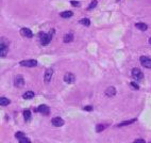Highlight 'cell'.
Here are the masks:
<instances>
[{
  "instance_id": "9",
  "label": "cell",
  "mask_w": 151,
  "mask_h": 143,
  "mask_svg": "<svg viewBox=\"0 0 151 143\" xmlns=\"http://www.w3.org/2000/svg\"><path fill=\"white\" fill-rule=\"evenodd\" d=\"M20 33L23 37L25 38H32L33 37V33L30 29H28V28H21V30H20Z\"/></svg>"
},
{
  "instance_id": "27",
  "label": "cell",
  "mask_w": 151,
  "mask_h": 143,
  "mask_svg": "<svg viewBox=\"0 0 151 143\" xmlns=\"http://www.w3.org/2000/svg\"><path fill=\"white\" fill-rule=\"evenodd\" d=\"M133 143H146V142H145V140H144V139H136Z\"/></svg>"
},
{
  "instance_id": "29",
  "label": "cell",
  "mask_w": 151,
  "mask_h": 143,
  "mask_svg": "<svg viewBox=\"0 0 151 143\" xmlns=\"http://www.w3.org/2000/svg\"><path fill=\"white\" fill-rule=\"evenodd\" d=\"M149 42H150V44H151V39H150V41H149Z\"/></svg>"
},
{
  "instance_id": "24",
  "label": "cell",
  "mask_w": 151,
  "mask_h": 143,
  "mask_svg": "<svg viewBox=\"0 0 151 143\" xmlns=\"http://www.w3.org/2000/svg\"><path fill=\"white\" fill-rule=\"evenodd\" d=\"M130 85L132 87V89H134V90H138V89H139L138 84H137V83H135V82H131V83H130Z\"/></svg>"
},
{
  "instance_id": "25",
  "label": "cell",
  "mask_w": 151,
  "mask_h": 143,
  "mask_svg": "<svg viewBox=\"0 0 151 143\" xmlns=\"http://www.w3.org/2000/svg\"><path fill=\"white\" fill-rule=\"evenodd\" d=\"M15 137L17 138V139H20V138H23V137H25V135L23 133V132H16V135H15Z\"/></svg>"
},
{
  "instance_id": "23",
  "label": "cell",
  "mask_w": 151,
  "mask_h": 143,
  "mask_svg": "<svg viewBox=\"0 0 151 143\" xmlns=\"http://www.w3.org/2000/svg\"><path fill=\"white\" fill-rule=\"evenodd\" d=\"M104 128H105L104 125H97V126H96V131L100 132V131H102V130L104 129Z\"/></svg>"
},
{
  "instance_id": "3",
  "label": "cell",
  "mask_w": 151,
  "mask_h": 143,
  "mask_svg": "<svg viewBox=\"0 0 151 143\" xmlns=\"http://www.w3.org/2000/svg\"><path fill=\"white\" fill-rule=\"evenodd\" d=\"M21 66H26V67H34L37 65V61L34 59H30V60H24L20 62Z\"/></svg>"
},
{
  "instance_id": "5",
  "label": "cell",
  "mask_w": 151,
  "mask_h": 143,
  "mask_svg": "<svg viewBox=\"0 0 151 143\" xmlns=\"http://www.w3.org/2000/svg\"><path fill=\"white\" fill-rule=\"evenodd\" d=\"M25 84V80H24V77L21 75H18L15 77V79H14V85L17 88H21L23 85Z\"/></svg>"
},
{
  "instance_id": "13",
  "label": "cell",
  "mask_w": 151,
  "mask_h": 143,
  "mask_svg": "<svg viewBox=\"0 0 151 143\" xmlns=\"http://www.w3.org/2000/svg\"><path fill=\"white\" fill-rule=\"evenodd\" d=\"M73 40H74V35L71 34V33H67V34H65V35H64V38H63L64 43H70Z\"/></svg>"
},
{
  "instance_id": "28",
  "label": "cell",
  "mask_w": 151,
  "mask_h": 143,
  "mask_svg": "<svg viewBox=\"0 0 151 143\" xmlns=\"http://www.w3.org/2000/svg\"><path fill=\"white\" fill-rule=\"evenodd\" d=\"M84 110H86V111H92V110H93V107L86 106V107H84Z\"/></svg>"
},
{
  "instance_id": "16",
  "label": "cell",
  "mask_w": 151,
  "mask_h": 143,
  "mask_svg": "<svg viewBox=\"0 0 151 143\" xmlns=\"http://www.w3.org/2000/svg\"><path fill=\"white\" fill-rule=\"evenodd\" d=\"M23 97H24L25 99H31V98L34 97V92H32V91L25 92V93H24V95H23Z\"/></svg>"
},
{
  "instance_id": "17",
  "label": "cell",
  "mask_w": 151,
  "mask_h": 143,
  "mask_svg": "<svg viewBox=\"0 0 151 143\" xmlns=\"http://www.w3.org/2000/svg\"><path fill=\"white\" fill-rule=\"evenodd\" d=\"M135 119H133V120H130V121H126V122H123V123H120V124H118L117 126L118 127H123V126H127V125H130V124H132V123H134L135 122Z\"/></svg>"
},
{
  "instance_id": "15",
  "label": "cell",
  "mask_w": 151,
  "mask_h": 143,
  "mask_svg": "<svg viewBox=\"0 0 151 143\" xmlns=\"http://www.w3.org/2000/svg\"><path fill=\"white\" fill-rule=\"evenodd\" d=\"M73 12L71 11H65V12H62L61 14H60V16L61 17H63V18H70L71 16H73Z\"/></svg>"
},
{
  "instance_id": "8",
  "label": "cell",
  "mask_w": 151,
  "mask_h": 143,
  "mask_svg": "<svg viewBox=\"0 0 151 143\" xmlns=\"http://www.w3.org/2000/svg\"><path fill=\"white\" fill-rule=\"evenodd\" d=\"M53 76V70L51 68H48L46 72H45V74H44V81L46 83H48L50 80H51V78Z\"/></svg>"
},
{
  "instance_id": "1",
  "label": "cell",
  "mask_w": 151,
  "mask_h": 143,
  "mask_svg": "<svg viewBox=\"0 0 151 143\" xmlns=\"http://www.w3.org/2000/svg\"><path fill=\"white\" fill-rule=\"evenodd\" d=\"M53 33H54L53 30H51L49 33H43V32L39 33V39H41V43H42L43 46H46V45L49 44L50 42H51L52 37H53V35H52Z\"/></svg>"
},
{
  "instance_id": "4",
  "label": "cell",
  "mask_w": 151,
  "mask_h": 143,
  "mask_svg": "<svg viewBox=\"0 0 151 143\" xmlns=\"http://www.w3.org/2000/svg\"><path fill=\"white\" fill-rule=\"evenodd\" d=\"M140 64L144 66V67H146V68H151V59L149 58V57H146V56H142L140 57Z\"/></svg>"
},
{
  "instance_id": "2",
  "label": "cell",
  "mask_w": 151,
  "mask_h": 143,
  "mask_svg": "<svg viewBox=\"0 0 151 143\" xmlns=\"http://www.w3.org/2000/svg\"><path fill=\"white\" fill-rule=\"evenodd\" d=\"M9 43L6 42L5 39H1V44H0V56L1 57H5L6 56V52L9 50Z\"/></svg>"
},
{
  "instance_id": "20",
  "label": "cell",
  "mask_w": 151,
  "mask_h": 143,
  "mask_svg": "<svg viewBox=\"0 0 151 143\" xmlns=\"http://www.w3.org/2000/svg\"><path fill=\"white\" fill-rule=\"evenodd\" d=\"M24 118H25L26 121L31 119V112H30V110H25L24 111Z\"/></svg>"
},
{
  "instance_id": "19",
  "label": "cell",
  "mask_w": 151,
  "mask_h": 143,
  "mask_svg": "<svg viewBox=\"0 0 151 143\" xmlns=\"http://www.w3.org/2000/svg\"><path fill=\"white\" fill-rule=\"evenodd\" d=\"M79 24H81V25H84V26H89L90 25V21H89V19H87V18H83V19H81L80 21H79Z\"/></svg>"
},
{
  "instance_id": "12",
  "label": "cell",
  "mask_w": 151,
  "mask_h": 143,
  "mask_svg": "<svg viewBox=\"0 0 151 143\" xmlns=\"http://www.w3.org/2000/svg\"><path fill=\"white\" fill-rule=\"evenodd\" d=\"M37 112L42 113V114H46V115H48L49 114V108L46 106V105H41L38 108H37Z\"/></svg>"
},
{
  "instance_id": "18",
  "label": "cell",
  "mask_w": 151,
  "mask_h": 143,
  "mask_svg": "<svg viewBox=\"0 0 151 143\" xmlns=\"http://www.w3.org/2000/svg\"><path fill=\"white\" fill-rule=\"evenodd\" d=\"M9 104H10V101L8 98H5V97L0 98V105H1V106H8Z\"/></svg>"
},
{
  "instance_id": "26",
  "label": "cell",
  "mask_w": 151,
  "mask_h": 143,
  "mask_svg": "<svg viewBox=\"0 0 151 143\" xmlns=\"http://www.w3.org/2000/svg\"><path fill=\"white\" fill-rule=\"evenodd\" d=\"M70 3L73 4L74 6H79V5H80V3H79L78 1H76V0H73V1H70Z\"/></svg>"
},
{
  "instance_id": "7",
  "label": "cell",
  "mask_w": 151,
  "mask_h": 143,
  "mask_svg": "<svg viewBox=\"0 0 151 143\" xmlns=\"http://www.w3.org/2000/svg\"><path fill=\"white\" fill-rule=\"evenodd\" d=\"M76 80V77L74 74H71V73H66L65 75H64V81H65L66 83H74Z\"/></svg>"
},
{
  "instance_id": "11",
  "label": "cell",
  "mask_w": 151,
  "mask_h": 143,
  "mask_svg": "<svg viewBox=\"0 0 151 143\" xmlns=\"http://www.w3.org/2000/svg\"><path fill=\"white\" fill-rule=\"evenodd\" d=\"M105 95L107 97H113L116 95V89H115L114 87H109L106 90H105Z\"/></svg>"
},
{
  "instance_id": "6",
  "label": "cell",
  "mask_w": 151,
  "mask_h": 143,
  "mask_svg": "<svg viewBox=\"0 0 151 143\" xmlns=\"http://www.w3.org/2000/svg\"><path fill=\"white\" fill-rule=\"evenodd\" d=\"M132 76H133V78H135V79H137V80H140L144 78L143 72L138 68H133L132 69Z\"/></svg>"
},
{
  "instance_id": "14",
  "label": "cell",
  "mask_w": 151,
  "mask_h": 143,
  "mask_svg": "<svg viewBox=\"0 0 151 143\" xmlns=\"http://www.w3.org/2000/svg\"><path fill=\"white\" fill-rule=\"evenodd\" d=\"M135 27L137 28L138 30H140V31H146V30L148 29V26H147L146 24H144V23H138V24H136Z\"/></svg>"
},
{
  "instance_id": "21",
  "label": "cell",
  "mask_w": 151,
  "mask_h": 143,
  "mask_svg": "<svg viewBox=\"0 0 151 143\" xmlns=\"http://www.w3.org/2000/svg\"><path fill=\"white\" fill-rule=\"evenodd\" d=\"M96 5H97V0H93V1H92V3H90L88 6H87V10H92V9H94Z\"/></svg>"
},
{
  "instance_id": "22",
  "label": "cell",
  "mask_w": 151,
  "mask_h": 143,
  "mask_svg": "<svg viewBox=\"0 0 151 143\" xmlns=\"http://www.w3.org/2000/svg\"><path fill=\"white\" fill-rule=\"evenodd\" d=\"M18 140H19V143H31V141L29 140L27 137H23V138H20Z\"/></svg>"
},
{
  "instance_id": "10",
  "label": "cell",
  "mask_w": 151,
  "mask_h": 143,
  "mask_svg": "<svg viewBox=\"0 0 151 143\" xmlns=\"http://www.w3.org/2000/svg\"><path fill=\"white\" fill-rule=\"evenodd\" d=\"M52 125L55 126V127H61L64 125V120L62 118H54L52 119Z\"/></svg>"
}]
</instances>
